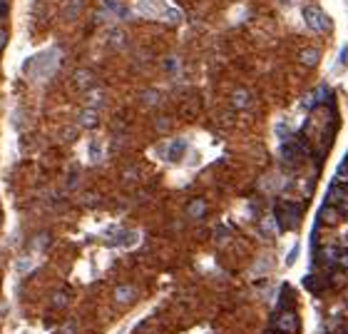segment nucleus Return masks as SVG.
Segmentation results:
<instances>
[{
    "label": "nucleus",
    "instance_id": "3",
    "mask_svg": "<svg viewBox=\"0 0 348 334\" xmlns=\"http://www.w3.org/2000/svg\"><path fill=\"white\" fill-rule=\"evenodd\" d=\"M274 327H276L279 332H284V334L296 332V329H298V319H296L293 312H281V314L274 319Z\"/></svg>",
    "mask_w": 348,
    "mask_h": 334
},
{
    "label": "nucleus",
    "instance_id": "13",
    "mask_svg": "<svg viewBox=\"0 0 348 334\" xmlns=\"http://www.w3.org/2000/svg\"><path fill=\"white\" fill-rule=\"evenodd\" d=\"M5 38H8V32H5V30H0V50L5 48Z\"/></svg>",
    "mask_w": 348,
    "mask_h": 334
},
{
    "label": "nucleus",
    "instance_id": "8",
    "mask_svg": "<svg viewBox=\"0 0 348 334\" xmlns=\"http://www.w3.org/2000/svg\"><path fill=\"white\" fill-rule=\"evenodd\" d=\"M301 62L309 65V67H314V65L319 62V50H314V48H311V50H303V53H301Z\"/></svg>",
    "mask_w": 348,
    "mask_h": 334
},
{
    "label": "nucleus",
    "instance_id": "2",
    "mask_svg": "<svg viewBox=\"0 0 348 334\" xmlns=\"http://www.w3.org/2000/svg\"><path fill=\"white\" fill-rule=\"evenodd\" d=\"M303 18H306V25L316 32H323L326 28H331V20L326 18V13H323L321 8H316V5H309V8L303 10Z\"/></svg>",
    "mask_w": 348,
    "mask_h": 334
},
{
    "label": "nucleus",
    "instance_id": "5",
    "mask_svg": "<svg viewBox=\"0 0 348 334\" xmlns=\"http://www.w3.org/2000/svg\"><path fill=\"white\" fill-rule=\"evenodd\" d=\"M184 147H187V145H184L182 140H174L172 145H169V152H167V160H172V162H177V160L182 157V152H184Z\"/></svg>",
    "mask_w": 348,
    "mask_h": 334
},
{
    "label": "nucleus",
    "instance_id": "12",
    "mask_svg": "<svg viewBox=\"0 0 348 334\" xmlns=\"http://www.w3.org/2000/svg\"><path fill=\"white\" fill-rule=\"evenodd\" d=\"M296 254H298V247H293V252L286 257V262H289V265H293V262H296Z\"/></svg>",
    "mask_w": 348,
    "mask_h": 334
},
{
    "label": "nucleus",
    "instance_id": "11",
    "mask_svg": "<svg viewBox=\"0 0 348 334\" xmlns=\"http://www.w3.org/2000/svg\"><path fill=\"white\" fill-rule=\"evenodd\" d=\"M80 122H82L85 127H95V125H97V113H95V110H85Z\"/></svg>",
    "mask_w": 348,
    "mask_h": 334
},
{
    "label": "nucleus",
    "instance_id": "14",
    "mask_svg": "<svg viewBox=\"0 0 348 334\" xmlns=\"http://www.w3.org/2000/svg\"><path fill=\"white\" fill-rule=\"evenodd\" d=\"M55 304H65V294H58V297H55Z\"/></svg>",
    "mask_w": 348,
    "mask_h": 334
},
{
    "label": "nucleus",
    "instance_id": "9",
    "mask_svg": "<svg viewBox=\"0 0 348 334\" xmlns=\"http://www.w3.org/2000/svg\"><path fill=\"white\" fill-rule=\"evenodd\" d=\"M232 102H234V107H246V102H249V92L236 90L234 92V97H232Z\"/></svg>",
    "mask_w": 348,
    "mask_h": 334
},
{
    "label": "nucleus",
    "instance_id": "4",
    "mask_svg": "<svg viewBox=\"0 0 348 334\" xmlns=\"http://www.w3.org/2000/svg\"><path fill=\"white\" fill-rule=\"evenodd\" d=\"M187 212H189V217L199 219V217H204V212H206V202H204L202 197L192 200V202H189V207H187Z\"/></svg>",
    "mask_w": 348,
    "mask_h": 334
},
{
    "label": "nucleus",
    "instance_id": "10",
    "mask_svg": "<svg viewBox=\"0 0 348 334\" xmlns=\"http://www.w3.org/2000/svg\"><path fill=\"white\" fill-rule=\"evenodd\" d=\"M331 95V90L326 88V85H321V88H316V90L311 92V97H314V105H319V102H326V97Z\"/></svg>",
    "mask_w": 348,
    "mask_h": 334
},
{
    "label": "nucleus",
    "instance_id": "6",
    "mask_svg": "<svg viewBox=\"0 0 348 334\" xmlns=\"http://www.w3.org/2000/svg\"><path fill=\"white\" fill-rule=\"evenodd\" d=\"M343 200H346V192H343L338 184H333L331 192H328V205H341Z\"/></svg>",
    "mask_w": 348,
    "mask_h": 334
},
{
    "label": "nucleus",
    "instance_id": "15",
    "mask_svg": "<svg viewBox=\"0 0 348 334\" xmlns=\"http://www.w3.org/2000/svg\"><path fill=\"white\" fill-rule=\"evenodd\" d=\"M0 225H3V217H0Z\"/></svg>",
    "mask_w": 348,
    "mask_h": 334
},
{
    "label": "nucleus",
    "instance_id": "1",
    "mask_svg": "<svg viewBox=\"0 0 348 334\" xmlns=\"http://www.w3.org/2000/svg\"><path fill=\"white\" fill-rule=\"evenodd\" d=\"M276 219H279V227L281 230H293L298 222H301V207L298 205H286V202H281L279 207H276Z\"/></svg>",
    "mask_w": 348,
    "mask_h": 334
},
{
    "label": "nucleus",
    "instance_id": "7",
    "mask_svg": "<svg viewBox=\"0 0 348 334\" xmlns=\"http://www.w3.org/2000/svg\"><path fill=\"white\" fill-rule=\"evenodd\" d=\"M132 292H135L132 287L122 284V287H117V289H115V300H117V302H129V300H132Z\"/></svg>",
    "mask_w": 348,
    "mask_h": 334
}]
</instances>
